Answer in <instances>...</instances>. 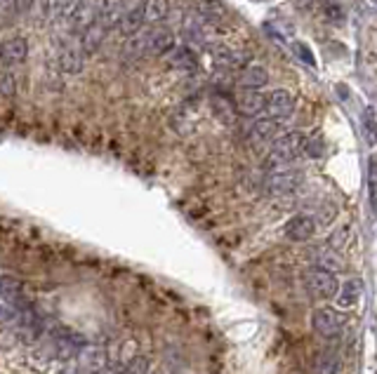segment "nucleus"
<instances>
[{
	"label": "nucleus",
	"instance_id": "13",
	"mask_svg": "<svg viewBox=\"0 0 377 374\" xmlns=\"http://www.w3.org/2000/svg\"><path fill=\"white\" fill-rule=\"evenodd\" d=\"M168 64L182 73H193L198 68V57L191 50V45H180L168 52Z\"/></svg>",
	"mask_w": 377,
	"mask_h": 374
},
{
	"label": "nucleus",
	"instance_id": "2",
	"mask_svg": "<svg viewBox=\"0 0 377 374\" xmlns=\"http://www.w3.org/2000/svg\"><path fill=\"white\" fill-rule=\"evenodd\" d=\"M88 346L83 335L78 332H71V330H55L52 337H50L48 346L45 351L52 353V358H61V360H68V358H78V353Z\"/></svg>",
	"mask_w": 377,
	"mask_h": 374
},
{
	"label": "nucleus",
	"instance_id": "5",
	"mask_svg": "<svg viewBox=\"0 0 377 374\" xmlns=\"http://www.w3.org/2000/svg\"><path fill=\"white\" fill-rule=\"evenodd\" d=\"M311 327L321 339H335L342 335V318L335 308H316L311 313Z\"/></svg>",
	"mask_w": 377,
	"mask_h": 374
},
{
	"label": "nucleus",
	"instance_id": "18",
	"mask_svg": "<svg viewBox=\"0 0 377 374\" xmlns=\"http://www.w3.org/2000/svg\"><path fill=\"white\" fill-rule=\"evenodd\" d=\"M106 33L108 31L99 24V21H95V24L85 28L83 33H78V45H81L83 55H93V52H97V48L104 43Z\"/></svg>",
	"mask_w": 377,
	"mask_h": 374
},
{
	"label": "nucleus",
	"instance_id": "22",
	"mask_svg": "<svg viewBox=\"0 0 377 374\" xmlns=\"http://www.w3.org/2000/svg\"><path fill=\"white\" fill-rule=\"evenodd\" d=\"M313 374H342V365L333 353H318L313 360Z\"/></svg>",
	"mask_w": 377,
	"mask_h": 374
},
{
	"label": "nucleus",
	"instance_id": "6",
	"mask_svg": "<svg viewBox=\"0 0 377 374\" xmlns=\"http://www.w3.org/2000/svg\"><path fill=\"white\" fill-rule=\"evenodd\" d=\"M304 179L300 170H278L269 172V177L264 179V191L269 195H285L290 191H295L297 186Z\"/></svg>",
	"mask_w": 377,
	"mask_h": 374
},
{
	"label": "nucleus",
	"instance_id": "11",
	"mask_svg": "<svg viewBox=\"0 0 377 374\" xmlns=\"http://www.w3.org/2000/svg\"><path fill=\"white\" fill-rule=\"evenodd\" d=\"M78 367L88 374H102L108 370V353L99 346H85L78 353Z\"/></svg>",
	"mask_w": 377,
	"mask_h": 374
},
{
	"label": "nucleus",
	"instance_id": "29",
	"mask_svg": "<svg viewBox=\"0 0 377 374\" xmlns=\"http://www.w3.org/2000/svg\"><path fill=\"white\" fill-rule=\"evenodd\" d=\"M293 50L297 52V57H300V59H302V61H304V64H307V66H311V68H313V66H316V59H313V55H311V50H309V48H307V45H304V43H295V45H293Z\"/></svg>",
	"mask_w": 377,
	"mask_h": 374
},
{
	"label": "nucleus",
	"instance_id": "26",
	"mask_svg": "<svg viewBox=\"0 0 377 374\" xmlns=\"http://www.w3.org/2000/svg\"><path fill=\"white\" fill-rule=\"evenodd\" d=\"M347 238H349V226H340L333 235H330L328 247H330V250H335V252H340L342 247H345V240Z\"/></svg>",
	"mask_w": 377,
	"mask_h": 374
},
{
	"label": "nucleus",
	"instance_id": "25",
	"mask_svg": "<svg viewBox=\"0 0 377 374\" xmlns=\"http://www.w3.org/2000/svg\"><path fill=\"white\" fill-rule=\"evenodd\" d=\"M368 195H370V210L377 212V155H370L368 160Z\"/></svg>",
	"mask_w": 377,
	"mask_h": 374
},
{
	"label": "nucleus",
	"instance_id": "21",
	"mask_svg": "<svg viewBox=\"0 0 377 374\" xmlns=\"http://www.w3.org/2000/svg\"><path fill=\"white\" fill-rule=\"evenodd\" d=\"M210 106L215 108V113H217V118L222 120V123H226V125H231L233 120H236V106L226 99L224 95H213L210 97Z\"/></svg>",
	"mask_w": 377,
	"mask_h": 374
},
{
	"label": "nucleus",
	"instance_id": "7",
	"mask_svg": "<svg viewBox=\"0 0 377 374\" xmlns=\"http://www.w3.org/2000/svg\"><path fill=\"white\" fill-rule=\"evenodd\" d=\"M264 113H267V118L283 123V120H288L295 113V97L290 95L288 90H273V92H269V95H267Z\"/></svg>",
	"mask_w": 377,
	"mask_h": 374
},
{
	"label": "nucleus",
	"instance_id": "23",
	"mask_svg": "<svg viewBox=\"0 0 377 374\" xmlns=\"http://www.w3.org/2000/svg\"><path fill=\"white\" fill-rule=\"evenodd\" d=\"M170 12L168 3H142V14H144V24H158Z\"/></svg>",
	"mask_w": 377,
	"mask_h": 374
},
{
	"label": "nucleus",
	"instance_id": "12",
	"mask_svg": "<svg viewBox=\"0 0 377 374\" xmlns=\"http://www.w3.org/2000/svg\"><path fill=\"white\" fill-rule=\"evenodd\" d=\"M313 231H316V219L311 215H295L285 224V238H290L293 243H307Z\"/></svg>",
	"mask_w": 377,
	"mask_h": 374
},
{
	"label": "nucleus",
	"instance_id": "15",
	"mask_svg": "<svg viewBox=\"0 0 377 374\" xmlns=\"http://www.w3.org/2000/svg\"><path fill=\"white\" fill-rule=\"evenodd\" d=\"M142 26H144V14H142V3H135L133 8L128 10L123 17H121V21H118V33L125 38H135V36H139V31H142Z\"/></svg>",
	"mask_w": 377,
	"mask_h": 374
},
{
	"label": "nucleus",
	"instance_id": "8",
	"mask_svg": "<svg viewBox=\"0 0 377 374\" xmlns=\"http://www.w3.org/2000/svg\"><path fill=\"white\" fill-rule=\"evenodd\" d=\"M26 55H28L26 38L14 36V38H5L3 43H0V64H3L5 68L19 66L21 61L26 59Z\"/></svg>",
	"mask_w": 377,
	"mask_h": 374
},
{
	"label": "nucleus",
	"instance_id": "1",
	"mask_svg": "<svg viewBox=\"0 0 377 374\" xmlns=\"http://www.w3.org/2000/svg\"><path fill=\"white\" fill-rule=\"evenodd\" d=\"M307 137L302 132H288V135L278 137L271 144L269 155L264 158V170L267 172H278V170H288L290 163H295L300 155L307 153Z\"/></svg>",
	"mask_w": 377,
	"mask_h": 374
},
{
	"label": "nucleus",
	"instance_id": "20",
	"mask_svg": "<svg viewBox=\"0 0 377 374\" xmlns=\"http://www.w3.org/2000/svg\"><path fill=\"white\" fill-rule=\"evenodd\" d=\"M210 52H213L217 64H222L226 68H241V66H245V61H248V57H245V55H241V52H236V50L224 48V45H210Z\"/></svg>",
	"mask_w": 377,
	"mask_h": 374
},
{
	"label": "nucleus",
	"instance_id": "31",
	"mask_svg": "<svg viewBox=\"0 0 377 374\" xmlns=\"http://www.w3.org/2000/svg\"><path fill=\"white\" fill-rule=\"evenodd\" d=\"M375 374H377V372H375Z\"/></svg>",
	"mask_w": 377,
	"mask_h": 374
},
{
	"label": "nucleus",
	"instance_id": "14",
	"mask_svg": "<svg viewBox=\"0 0 377 374\" xmlns=\"http://www.w3.org/2000/svg\"><path fill=\"white\" fill-rule=\"evenodd\" d=\"M309 259L316 264L313 268H323V271H328V273H335V271H340V268H342V257L337 255L335 250H330L328 245L311 247Z\"/></svg>",
	"mask_w": 377,
	"mask_h": 374
},
{
	"label": "nucleus",
	"instance_id": "27",
	"mask_svg": "<svg viewBox=\"0 0 377 374\" xmlns=\"http://www.w3.org/2000/svg\"><path fill=\"white\" fill-rule=\"evenodd\" d=\"M323 12L328 14V19L333 21V24H342V21H345V10H342V5L325 3L323 5Z\"/></svg>",
	"mask_w": 377,
	"mask_h": 374
},
{
	"label": "nucleus",
	"instance_id": "24",
	"mask_svg": "<svg viewBox=\"0 0 377 374\" xmlns=\"http://www.w3.org/2000/svg\"><path fill=\"white\" fill-rule=\"evenodd\" d=\"M361 128H363V137L370 146H377V120H375V111L373 108H365L363 118H361Z\"/></svg>",
	"mask_w": 377,
	"mask_h": 374
},
{
	"label": "nucleus",
	"instance_id": "10",
	"mask_svg": "<svg viewBox=\"0 0 377 374\" xmlns=\"http://www.w3.org/2000/svg\"><path fill=\"white\" fill-rule=\"evenodd\" d=\"M59 66L68 76H76L83 68V50L78 43H71L68 38L59 40Z\"/></svg>",
	"mask_w": 377,
	"mask_h": 374
},
{
	"label": "nucleus",
	"instance_id": "30",
	"mask_svg": "<svg viewBox=\"0 0 377 374\" xmlns=\"http://www.w3.org/2000/svg\"><path fill=\"white\" fill-rule=\"evenodd\" d=\"M123 374H148V362L144 358H135L128 367H125Z\"/></svg>",
	"mask_w": 377,
	"mask_h": 374
},
{
	"label": "nucleus",
	"instance_id": "17",
	"mask_svg": "<svg viewBox=\"0 0 377 374\" xmlns=\"http://www.w3.org/2000/svg\"><path fill=\"white\" fill-rule=\"evenodd\" d=\"M363 295V283L358 278H349L342 283V287L337 290V306L340 308H351L358 304V299Z\"/></svg>",
	"mask_w": 377,
	"mask_h": 374
},
{
	"label": "nucleus",
	"instance_id": "16",
	"mask_svg": "<svg viewBox=\"0 0 377 374\" xmlns=\"http://www.w3.org/2000/svg\"><path fill=\"white\" fill-rule=\"evenodd\" d=\"M281 130V123L271 118H260L253 123V128L248 130V139L253 144H267V141H276V135Z\"/></svg>",
	"mask_w": 377,
	"mask_h": 374
},
{
	"label": "nucleus",
	"instance_id": "19",
	"mask_svg": "<svg viewBox=\"0 0 377 374\" xmlns=\"http://www.w3.org/2000/svg\"><path fill=\"white\" fill-rule=\"evenodd\" d=\"M269 83V73H267L264 66H245L241 73H238V85L245 90H260Z\"/></svg>",
	"mask_w": 377,
	"mask_h": 374
},
{
	"label": "nucleus",
	"instance_id": "3",
	"mask_svg": "<svg viewBox=\"0 0 377 374\" xmlns=\"http://www.w3.org/2000/svg\"><path fill=\"white\" fill-rule=\"evenodd\" d=\"M304 287L311 299H316V302H328V299L337 297L340 283H337L335 273H328V271H323V268H309V271L304 273Z\"/></svg>",
	"mask_w": 377,
	"mask_h": 374
},
{
	"label": "nucleus",
	"instance_id": "9",
	"mask_svg": "<svg viewBox=\"0 0 377 374\" xmlns=\"http://www.w3.org/2000/svg\"><path fill=\"white\" fill-rule=\"evenodd\" d=\"M233 106H236V113H241V116L255 118V116H260V113H264L267 95L264 92H257V90H243V92H238Z\"/></svg>",
	"mask_w": 377,
	"mask_h": 374
},
{
	"label": "nucleus",
	"instance_id": "28",
	"mask_svg": "<svg viewBox=\"0 0 377 374\" xmlns=\"http://www.w3.org/2000/svg\"><path fill=\"white\" fill-rule=\"evenodd\" d=\"M0 92H3L5 97H12L17 92V83H14V76L12 73H0Z\"/></svg>",
	"mask_w": 377,
	"mask_h": 374
},
{
	"label": "nucleus",
	"instance_id": "4",
	"mask_svg": "<svg viewBox=\"0 0 377 374\" xmlns=\"http://www.w3.org/2000/svg\"><path fill=\"white\" fill-rule=\"evenodd\" d=\"M142 45H144V55H168L175 48L173 28L168 26H151L146 33H139Z\"/></svg>",
	"mask_w": 377,
	"mask_h": 374
}]
</instances>
